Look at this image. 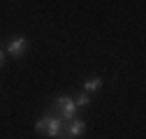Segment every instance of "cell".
I'll return each mask as SVG.
<instances>
[{"instance_id": "cell-4", "label": "cell", "mask_w": 146, "mask_h": 139, "mask_svg": "<svg viewBox=\"0 0 146 139\" xmlns=\"http://www.w3.org/2000/svg\"><path fill=\"white\" fill-rule=\"evenodd\" d=\"M26 46H28V40L23 37V35H19V37H12L9 44H7V56L12 58H21L26 54Z\"/></svg>"}, {"instance_id": "cell-5", "label": "cell", "mask_w": 146, "mask_h": 139, "mask_svg": "<svg viewBox=\"0 0 146 139\" xmlns=\"http://www.w3.org/2000/svg\"><path fill=\"white\" fill-rule=\"evenodd\" d=\"M102 88V79L100 77H90L84 81V93H98Z\"/></svg>"}, {"instance_id": "cell-2", "label": "cell", "mask_w": 146, "mask_h": 139, "mask_svg": "<svg viewBox=\"0 0 146 139\" xmlns=\"http://www.w3.org/2000/svg\"><path fill=\"white\" fill-rule=\"evenodd\" d=\"M56 109H58V118L63 120V123H67V120H72L77 116V104H74V100H72L70 95H60V97H56Z\"/></svg>"}, {"instance_id": "cell-7", "label": "cell", "mask_w": 146, "mask_h": 139, "mask_svg": "<svg viewBox=\"0 0 146 139\" xmlns=\"http://www.w3.org/2000/svg\"><path fill=\"white\" fill-rule=\"evenodd\" d=\"M3 63H5V51L0 49V65H3Z\"/></svg>"}, {"instance_id": "cell-3", "label": "cell", "mask_w": 146, "mask_h": 139, "mask_svg": "<svg viewBox=\"0 0 146 139\" xmlns=\"http://www.w3.org/2000/svg\"><path fill=\"white\" fill-rule=\"evenodd\" d=\"M86 132V120H81V118H72V120H67V123L63 125V130H60V134H58V139H79L81 134Z\"/></svg>"}, {"instance_id": "cell-6", "label": "cell", "mask_w": 146, "mask_h": 139, "mask_svg": "<svg viewBox=\"0 0 146 139\" xmlns=\"http://www.w3.org/2000/svg\"><path fill=\"white\" fill-rule=\"evenodd\" d=\"M74 104H77V109L79 107H88V104H90V93H79L77 100H74Z\"/></svg>"}, {"instance_id": "cell-1", "label": "cell", "mask_w": 146, "mask_h": 139, "mask_svg": "<svg viewBox=\"0 0 146 139\" xmlns=\"http://www.w3.org/2000/svg\"><path fill=\"white\" fill-rule=\"evenodd\" d=\"M63 125L65 123L58 116H44V118H40L37 123H35V132H37V134H46L49 139H58Z\"/></svg>"}]
</instances>
